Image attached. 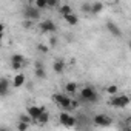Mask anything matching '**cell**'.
<instances>
[{"instance_id":"cell-1","label":"cell","mask_w":131,"mask_h":131,"mask_svg":"<svg viewBox=\"0 0 131 131\" xmlns=\"http://www.w3.org/2000/svg\"><path fill=\"white\" fill-rule=\"evenodd\" d=\"M80 99H82L83 102L94 103V102H97V93L94 91L93 86H85V88L80 91Z\"/></svg>"},{"instance_id":"cell-2","label":"cell","mask_w":131,"mask_h":131,"mask_svg":"<svg viewBox=\"0 0 131 131\" xmlns=\"http://www.w3.org/2000/svg\"><path fill=\"white\" fill-rule=\"evenodd\" d=\"M129 102H131V99L126 94H122V96H113L108 103L111 106H114V108H125Z\"/></svg>"},{"instance_id":"cell-3","label":"cell","mask_w":131,"mask_h":131,"mask_svg":"<svg viewBox=\"0 0 131 131\" xmlns=\"http://www.w3.org/2000/svg\"><path fill=\"white\" fill-rule=\"evenodd\" d=\"M52 100L60 108H71V103H73V99H70L65 94H52Z\"/></svg>"},{"instance_id":"cell-4","label":"cell","mask_w":131,"mask_h":131,"mask_svg":"<svg viewBox=\"0 0 131 131\" xmlns=\"http://www.w3.org/2000/svg\"><path fill=\"white\" fill-rule=\"evenodd\" d=\"M23 17L26 20H39L40 19V11L36 6H25L23 8Z\"/></svg>"},{"instance_id":"cell-5","label":"cell","mask_w":131,"mask_h":131,"mask_svg":"<svg viewBox=\"0 0 131 131\" xmlns=\"http://www.w3.org/2000/svg\"><path fill=\"white\" fill-rule=\"evenodd\" d=\"M26 113H28V116L32 119V122H37V120H39V117L45 113V108H43V106L32 105V106H29V108L26 110Z\"/></svg>"},{"instance_id":"cell-6","label":"cell","mask_w":131,"mask_h":131,"mask_svg":"<svg viewBox=\"0 0 131 131\" xmlns=\"http://www.w3.org/2000/svg\"><path fill=\"white\" fill-rule=\"evenodd\" d=\"M93 123L97 125V126H108V125L113 123V120L105 114H96L94 119H93Z\"/></svg>"},{"instance_id":"cell-7","label":"cell","mask_w":131,"mask_h":131,"mask_svg":"<svg viewBox=\"0 0 131 131\" xmlns=\"http://www.w3.org/2000/svg\"><path fill=\"white\" fill-rule=\"evenodd\" d=\"M39 26H40V29H42L43 32H56V31H57V25H56L52 20H49V19L40 22Z\"/></svg>"},{"instance_id":"cell-8","label":"cell","mask_w":131,"mask_h":131,"mask_svg":"<svg viewBox=\"0 0 131 131\" xmlns=\"http://www.w3.org/2000/svg\"><path fill=\"white\" fill-rule=\"evenodd\" d=\"M59 122H60L62 125H65V126H73V125H76V119H74L73 116H70L68 113H60Z\"/></svg>"},{"instance_id":"cell-9","label":"cell","mask_w":131,"mask_h":131,"mask_svg":"<svg viewBox=\"0 0 131 131\" xmlns=\"http://www.w3.org/2000/svg\"><path fill=\"white\" fill-rule=\"evenodd\" d=\"M106 29H108V32H111V36H114V37H120V36H122L120 28H119L114 22H106Z\"/></svg>"},{"instance_id":"cell-10","label":"cell","mask_w":131,"mask_h":131,"mask_svg":"<svg viewBox=\"0 0 131 131\" xmlns=\"http://www.w3.org/2000/svg\"><path fill=\"white\" fill-rule=\"evenodd\" d=\"M8 90H9V80L6 77H2L0 79V96L5 97L8 94Z\"/></svg>"},{"instance_id":"cell-11","label":"cell","mask_w":131,"mask_h":131,"mask_svg":"<svg viewBox=\"0 0 131 131\" xmlns=\"http://www.w3.org/2000/svg\"><path fill=\"white\" fill-rule=\"evenodd\" d=\"M36 77L37 79H45L46 77V73H45L42 62H36Z\"/></svg>"},{"instance_id":"cell-12","label":"cell","mask_w":131,"mask_h":131,"mask_svg":"<svg viewBox=\"0 0 131 131\" xmlns=\"http://www.w3.org/2000/svg\"><path fill=\"white\" fill-rule=\"evenodd\" d=\"M52 70H54L57 74H62V73L65 71V62L60 60V59H57V60L52 63Z\"/></svg>"},{"instance_id":"cell-13","label":"cell","mask_w":131,"mask_h":131,"mask_svg":"<svg viewBox=\"0 0 131 131\" xmlns=\"http://www.w3.org/2000/svg\"><path fill=\"white\" fill-rule=\"evenodd\" d=\"M25 83V74H17L13 80V86L14 88H20L22 85Z\"/></svg>"},{"instance_id":"cell-14","label":"cell","mask_w":131,"mask_h":131,"mask_svg":"<svg viewBox=\"0 0 131 131\" xmlns=\"http://www.w3.org/2000/svg\"><path fill=\"white\" fill-rule=\"evenodd\" d=\"M65 19V22H67L68 25H71V26H74V25H77L79 23V17H77V14H70V16H67V17H63Z\"/></svg>"},{"instance_id":"cell-15","label":"cell","mask_w":131,"mask_h":131,"mask_svg":"<svg viewBox=\"0 0 131 131\" xmlns=\"http://www.w3.org/2000/svg\"><path fill=\"white\" fill-rule=\"evenodd\" d=\"M59 11H60V16H63V17H67V16L73 14V8H71L70 5H60Z\"/></svg>"},{"instance_id":"cell-16","label":"cell","mask_w":131,"mask_h":131,"mask_svg":"<svg viewBox=\"0 0 131 131\" xmlns=\"http://www.w3.org/2000/svg\"><path fill=\"white\" fill-rule=\"evenodd\" d=\"M11 63H20V65H25V63H26V59H25L22 54H13V56H11Z\"/></svg>"},{"instance_id":"cell-17","label":"cell","mask_w":131,"mask_h":131,"mask_svg":"<svg viewBox=\"0 0 131 131\" xmlns=\"http://www.w3.org/2000/svg\"><path fill=\"white\" fill-rule=\"evenodd\" d=\"M103 9V3L102 2H93V6H91V14H97Z\"/></svg>"},{"instance_id":"cell-18","label":"cell","mask_w":131,"mask_h":131,"mask_svg":"<svg viewBox=\"0 0 131 131\" xmlns=\"http://www.w3.org/2000/svg\"><path fill=\"white\" fill-rule=\"evenodd\" d=\"M65 90H67L70 94H74L77 91V83L76 82H68L67 85H65Z\"/></svg>"},{"instance_id":"cell-19","label":"cell","mask_w":131,"mask_h":131,"mask_svg":"<svg viewBox=\"0 0 131 131\" xmlns=\"http://www.w3.org/2000/svg\"><path fill=\"white\" fill-rule=\"evenodd\" d=\"M48 120H49V114H48V111H45V113L39 117L37 123H39V125H45V123H48Z\"/></svg>"},{"instance_id":"cell-20","label":"cell","mask_w":131,"mask_h":131,"mask_svg":"<svg viewBox=\"0 0 131 131\" xmlns=\"http://www.w3.org/2000/svg\"><path fill=\"white\" fill-rule=\"evenodd\" d=\"M34 6H36L39 11H40V9H43V8H48V0H37Z\"/></svg>"},{"instance_id":"cell-21","label":"cell","mask_w":131,"mask_h":131,"mask_svg":"<svg viewBox=\"0 0 131 131\" xmlns=\"http://www.w3.org/2000/svg\"><path fill=\"white\" fill-rule=\"evenodd\" d=\"M91 6H93V3H90V2H86V3H82V6H80V9H82L83 13H91Z\"/></svg>"},{"instance_id":"cell-22","label":"cell","mask_w":131,"mask_h":131,"mask_svg":"<svg viewBox=\"0 0 131 131\" xmlns=\"http://www.w3.org/2000/svg\"><path fill=\"white\" fill-rule=\"evenodd\" d=\"M28 128H29V123H25V122H19L17 123V129L19 131H28Z\"/></svg>"},{"instance_id":"cell-23","label":"cell","mask_w":131,"mask_h":131,"mask_svg":"<svg viewBox=\"0 0 131 131\" xmlns=\"http://www.w3.org/2000/svg\"><path fill=\"white\" fill-rule=\"evenodd\" d=\"M37 49H39L40 52H43V54H45V52H48L49 46H46V45H43V43H39V45H37Z\"/></svg>"},{"instance_id":"cell-24","label":"cell","mask_w":131,"mask_h":131,"mask_svg":"<svg viewBox=\"0 0 131 131\" xmlns=\"http://www.w3.org/2000/svg\"><path fill=\"white\" fill-rule=\"evenodd\" d=\"M106 93H108V94H116V93H117V86H116V85L108 86V88H106Z\"/></svg>"},{"instance_id":"cell-25","label":"cell","mask_w":131,"mask_h":131,"mask_svg":"<svg viewBox=\"0 0 131 131\" xmlns=\"http://www.w3.org/2000/svg\"><path fill=\"white\" fill-rule=\"evenodd\" d=\"M57 5H59L57 0H48V8H54V6H57Z\"/></svg>"},{"instance_id":"cell-26","label":"cell","mask_w":131,"mask_h":131,"mask_svg":"<svg viewBox=\"0 0 131 131\" xmlns=\"http://www.w3.org/2000/svg\"><path fill=\"white\" fill-rule=\"evenodd\" d=\"M22 67H23V65H20V63H11V68H13L14 71H19Z\"/></svg>"},{"instance_id":"cell-27","label":"cell","mask_w":131,"mask_h":131,"mask_svg":"<svg viewBox=\"0 0 131 131\" xmlns=\"http://www.w3.org/2000/svg\"><path fill=\"white\" fill-rule=\"evenodd\" d=\"M79 106V102L77 100H73V103H71V108H77Z\"/></svg>"},{"instance_id":"cell-28","label":"cell","mask_w":131,"mask_h":131,"mask_svg":"<svg viewBox=\"0 0 131 131\" xmlns=\"http://www.w3.org/2000/svg\"><path fill=\"white\" fill-rule=\"evenodd\" d=\"M0 131H8V129H6V128H2V129H0Z\"/></svg>"},{"instance_id":"cell-29","label":"cell","mask_w":131,"mask_h":131,"mask_svg":"<svg viewBox=\"0 0 131 131\" xmlns=\"http://www.w3.org/2000/svg\"><path fill=\"white\" fill-rule=\"evenodd\" d=\"M129 48H131V42H129Z\"/></svg>"},{"instance_id":"cell-30","label":"cell","mask_w":131,"mask_h":131,"mask_svg":"<svg viewBox=\"0 0 131 131\" xmlns=\"http://www.w3.org/2000/svg\"><path fill=\"white\" fill-rule=\"evenodd\" d=\"M125 131H131V129H125Z\"/></svg>"},{"instance_id":"cell-31","label":"cell","mask_w":131,"mask_h":131,"mask_svg":"<svg viewBox=\"0 0 131 131\" xmlns=\"http://www.w3.org/2000/svg\"><path fill=\"white\" fill-rule=\"evenodd\" d=\"M129 36H131V31H129Z\"/></svg>"}]
</instances>
